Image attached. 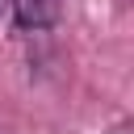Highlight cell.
I'll return each mask as SVG.
<instances>
[{
  "instance_id": "cell-1",
  "label": "cell",
  "mask_w": 134,
  "mask_h": 134,
  "mask_svg": "<svg viewBox=\"0 0 134 134\" xmlns=\"http://www.w3.org/2000/svg\"><path fill=\"white\" fill-rule=\"evenodd\" d=\"M59 0H13V17H17V25L21 29H50L54 21H59Z\"/></svg>"
},
{
  "instance_id": "cell-2",
  "label": "cell",
  "mask_w": 134,
  "mask_h": 134,
  "mask_svg": "<svg viewBox=\"0 0 134 134\" xmlns=\"http://www.w3.org/2000/svg\"><path fill=\"white\" fill-rule=\"evenodd\" d=\"M109 134H134V121H117V126H113Z\"/></svg>"
},
{
  "instance_id": "cell-3",
  "label": "cell",
  "mask_w": 134,
  "mask_h": 134,
  "mask_svg": "<svg viewBox=\"0 0 134 134\" xmlns=\"http://www.w3.org/2000/svg\"><path fill=\"white\" fill-rule=\"evenodd\" d=\"M4 13H13V0H0V17H4Z\"/></svg>"
}]
</instances>
